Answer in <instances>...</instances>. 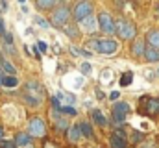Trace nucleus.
Masks as SVG:
<instances>
[{"instance_id":"f257e3e1","label":"nucleus","mask_w":159,"mask_h":148,"mask_svg":"<svg viewBox=\"0 0 159 148\" xmlns=\"http://www.w3.org/2000/svg\"><path fill=\"white\" fill-rule=\"evenodd\" d=\"M85 46L98 54H113L119 50V43L115 39H89Z\"/></svg>"},{"instance_id":"f03ea898","label":"nucleus","mask_w":159,"mask_h":148,"mask_svg":"<svg viewBox=\"0 0 159 148\" xmlns=\"http://www.w3.org/2000/svg\"><path fill=\"white\" fill-rule=\"evenodd\" d=\"M44 98V89L41 87L37 81H28L26 87H24V100L32 106V108H37Z\"/></svg>"},{"instance_id":"7ed1b4c3","label":"nucleus","mask_w":159,"mask_h":148,"mask_svg":"<svg viewBox=\"0 0 159 148\" xmlns=\"http://www.w3.org/2000/svg\"><path fill=\"white\" fill-rule=\"evenodd\" d=\"M115 32H117L122 39L129 41V39H133V37H135L137 28H135V24H133V22H128V21H117V22H115Z\"/></svg>"},{"instance_id":"20e7f679","label":"nucleus","mask_w":159,"mask_h":148,"mask_svg":"<svg viewBox=\"0 0 159 148\" xmlns=\"http://www.w3.org/2000/svg\"><path fill=\"white\" fill-rule=\"evenodd\" d=\"M69 19H70V11H69V7L61 6V7H57V9L52 13V19H50V22H52L54 26H57V28H65Z\"/></svg>"},{"instance_id":"39448f33","label":"nucleus","mask_w":159,"mask_h":148,"mask_svg":"<svg viewBox=\"0 0 159 148\" xmlns=\"http://www.w3.org/2000/svg\"><path fill=\"white\" fill-rule=\"evenodd\" d=\"M46 133V124L41 117H34L28 124V135L30 137H44Z\"/></svg>"},{"instance_id":"423d86ee","label":"nucleus","mask_w":159,"mask_h":148,"mask_svg":"<svg viewBox=\"0 0 159 148\" xmlns=\"http://www.w3.org/2000/svg\"><path fill=\"white\" fill-rule=\"evenodd\" d=\"M98 30H102L106 35L115 34V21L109 17V13H100L98 15Z\"/></svg>"},{"instance_id":"0eeeda50","label":"nucleus","mask_w":159,"mask_h":148,"mask_svg":"<svg viewBox=\"0 0 159 148\" xmlns=\"http://www.w3.org/2000/svg\"><path fill=\"white\" fill-rule=\"evenodd\" d=\"M91 13H93V4L91 2H78L76 6H74V19L76 21H83V19H87V17H91Z\"/></svg>"},{"instance_id":"6e6552de","label":"nucleus","mask_w":159,"mask_h":148,"mask_svg":"<svg viewBox=\"0 0 159 148\" xmlns=\"http://www.w3.org/2000/svg\"><path fill=\"white\" fill-rule=\"evenodd\" d=\"M111 111H113L115 122H124V118H126V115L129 111V104H126V102H115Z\"/></svg>"},{"instance_id":"1a4fd4ad","label":"nucleus","mask_w":159,"mask_h":148,"mask_svg":"<svg viewBox=\"0 0 159 148\" xmlns=\"http://www.w3.org/2000/svg\"><path fill=\"white\" fill-rule=\"evenodd\" d=\"M81 28H83L85 32L93 34V32H96V30H98V21L91 15V17H87V19H83V21H81Z\"/></svg>"},{"instance_id":"9d476101","label":"nucleus","mask_w":159,"mask_h":148,"mask_svg":"<svg viewBox=\"0 0 159 148\" xmlns=\"http://www.w3.org/2000/svg\"><path fill=\"white\" fill-rule=\"evenodd\" d=\"M0 71L7 72V76H15V72H17V69L11 65V61H7L4 56H0Z\"/></svg>"},{"instance_id":"9b49d317","label":"nucleus","mask_w":159,"mask_h":148,"mask_svg":"<svg viewBox=\"0 0 159 148\" xmlns=\"http://www.w3.org/2000/svg\"><path fill=\"white\" fill-rule=\"evenodd\" d=\"M146 41H148L150 48L159 50V30H150L148 35H146Z\"/></svg>"},{"instance_id":"f8f14e48","label":"nucleus","mask_w":159,"mask_h":148,"mask_svg":"<svg viewBox=\"0 0 159 148\" xmlns=\"http://www.w3.org/2000/svg\"><path fill=\"white\" fill-rule=\"evenodd\" d=\"M32 143V137L28 135V132H19L17 137H15V145L17 146H30Z\"/></svg>"},{"instance_id":"ddd939ff","label":"nucleus","mask_w":159,"mask_h":148,"mask_svg":"<svg viewBox=\"0 0 159 148\" xmlns=\"http://www.w3.org/2000/svg\"><path fill=\"white\" fill-rule=\"evenodd\" d=\"M143 58H146V61H150V63H156V61H159V50H154V48L146 46Z\"/></svg>"},{"instance_id":"4468645a","label":"nucleus","mask_w":159,"mask_h":148,"mask_svg":"<svg viewBox=\"0 0 159 148\" xmlns=\"http://www.w3.org/2000/svg\"><path fill=\"white\" fill-rule=\"evenodd\" d=\"M91 117H93V120H94L98 126H106V122H107L106 115H104L100 109H93V111H91Z\"/></svg>"},{"instance_id":"2eb2a0df","label":"nucleus","mask_w":159,"mask_h":148,"mask_svg":"<svg viewBox=\"0 0 159 148\" xmlns=\"http://www.w3.org/2000/svg\"><path fill=\"white\" fill-rule=\"evenodd\" d=\"M144 50H146V43H144V41H135V43H133V48H131L133 56H137V58H143Z\"/></svg>"},{"instance_id":"dca6fc26","label":"nucleus","mask_w":159,"mask_h":148,"mask_svg":"<svg viewBox=\"0 0 159 148\" xmlns=\"http://www.w3.org/2000/svg\"><path fill=\"white\" fill-rule=\"evenodd\" d=\"M80 137H81L80 126H72V128H69V130H67V139H69L70 143H76Z\"/></svg>"},{"instance_id":"f3484780","label":"nucleus","mask_w":159,"mask_h":148,"mask_svg":"<svg viewBox=\"0 0 159 148\" xmlns=\"http://www.w3.org/2000/svg\"><path fill=\"white\" fill-rule=\"evenodd\" d=\"M2 85L7 87V89H13V87L19 85V80H17L15 76H4V78H2Z\"/></svg>"},{"instance_id":"a211bd4d","label":"nucleus","mask_w":159,"mask_h":148,"mask_svg":"<svg viewBox=\"0 0 159 148\" xmlns=\"http://www.w3.org/2000/svg\"><path fill=\"white\" fill-rule=\"evenodd\" d=\"M109 146L111 148H126V139L117 137V135H111V139H109Z\"/></svg>"},{"instance_id":"6ab92c4d","label":"nucleus","mask_w":159,"mask_h":148,"mask_svg":"<svg viewBox=\"0 0 159 148\" xmlns=\"http://www.w3.org/2000/svg\"><path fill=\"white\" fill-rule=\"evenodd\" d=\"M80 126V132H81V135L83 137H87V139H93V128H91V124H87V122H81L78 124Z\"/></svg>"},{"instance_id":"aec40b11","label":"nucleus","mask_w":159,"mask_h":148,"mask_svg":"<svg viewBox=\"0 0 159 148\" xmlns=\"http://www.w3.org/2000/svg\"><path fill=\"white\" fill-rule=\"evenodd\" d=\"M56 98H57V100H65L67 104H74V102H76L74 95H67V93H57V95H56Z\"/></svg>"},{"instance_id":"412c9836","label":"nucleus","mask_w":159,"mask_h":148,"mask_svg":"<svg viewBox=\"0 0 159 148\" xmlns=\"http://www.w3.org/2000/svg\"><path fill=\"white\" fill-rule=\"evenodd\" d=\"M35 6H37L39 9H50V7L56 6V2H50V0H37Z\"/></svg>"},{"instance_id":"4be33fe9","label":"nucleus","mask_w":159,"mask_h":148,"mask_svg":"<svg viewBox=\"0 0 159 148\" xmlns=\"http://www.w3.org/2000/svg\"><path fill=\"white\" fill-rule=\"evenodd\" d=\"M131 81H133V74H131V72H124V74H122V78H120V85H122V87L129 85Z\"/></svg>"},{"instance_id":"5701e85b","label":"nucleus","mask_w":159,"mask_h":148,"mask_svg":"<svg viewBox=\"0 0 159 148\" xmlns=\"http://www.w3.org/2000/svg\"><path fill=\"white\" fill-rule=\"evenodd\" d=\"M56 128H57L59 132H65V130H69V122H67L63 117H59V118H57V122H56Z\"/></svg>"},{"instance_id":"b1692460","label":"nucleus","mask_w":159,"mask_h":148,"mask_svg":"<svg viewBox=\"0 0 159 148\" xmlns=\"http://www.w3.org/2000/svg\"><path fill=\"white\" fill-rule=\"evenodd\" d=\"M2 41H4V46H13V35H11L9 32H4Z\"/></svg>"},{"instance_id":"393cba45","label":"nucleus","mask_w":159,"mask_h":148,"mask_svg":"<svg viewBox=\"0 0 159 148\" xmlns=\"http://www.w3.org/2000/svg\"><path fill=\"white\" fill-rule=\"evenodd\" d=\"M70 52H72L74 56H83V58H89V56H91L89 50H80V48H74V46L70 48Z\"/></svg>"},{"instance_id":"a878e982","label":"nucleus","mask_w":159,"mask_h":148,"mask_svg":"<svg viewBox=\"0 0 159 148\" xmlns=\"http://www.w3.org/2000/svg\"><path fill=\"white\" fill-rule=\"evenodd\" d=\"M34 21H35V24H37V26H41L43 30H48V28H50V24H48L44 19H41V17H35Z\"/></svg>"},{"instance_id":"bb28decb","label":"nucleus","mask_w":159,"mask_h":148,"mask_svg":"<svg viewBox=\"0 0 159 148\" xmlns=\"http://www.w3.org/2000/svg\"><path fill=\"white\" fill-rule=\"evenodd\" d=\"M61 113H65V115H76V109L72 108V106H61Z\"/></svg>"},{"instance_id":"cd10ccee","label":"nucleus","mask_w":159,"mask_h":148,"mask_svg":"<svg viewBox=\"0 0 159 148\" xmlns=\"http://www.w3.org/2000/svg\"><path fill=\"white\" fill-rule=\"evenodd\" d=\"M0 148H17V145H15V141H0Z\"/></svg>"},{"instance_id":"c85d7f7f","label":"nucleus","mask_w":159,"mask_h":148,"mask_svg":"<svg viewBox=\"0 0 159 148\" xmlns=\"http://www.w3.org/2000/svg\"><path fill=\"white\" fill-rule=\"evenodd\" d=\"M63 32H65L69 37H76V35H78V32H76L74 28H70V26H65V28H63Z\"/></svg>"},{"instance_id":"c756f323","label":"nucleus","mask_w":159,"mask_h":148,"mask_svg":"<svg viewBox=\"0 0 159 148\" xmlns=\"http://www.w3.org/2000/svg\"><path fill=\"white\" fill-rule=\"evenodd\" d=\"M80 69H81V74H85V76H89V74H91V71H93L89 63H81V67H80Z\"/></svg>"},{"instance_id":"7c9ffc66","label":"nucleus","mask_w":159,"mask_h":148,"mask_svg":"<svg viewBox=\"0 0 159 148\" xmlns=\"http://www.w3.org/2000/svg\"><path fill=\"white\" fill-rule=\"evenodd\" d=\"M46 48H48V46H46L44 41H37V50H39V52H46Z\"/></svg>"},{"instance_id":"2f4dec72","label":"nucleus","mask_w":159,"mask_h":148,"mask_svg":"<svg viewBox=\"0 0 159 148\" xmlns=\"http://www.w3.org/2000/svg\"><path fill=\"white\" fill-rule=\"evenodd\" d=\"M143 137H144V135H143V133H133V137H131V139H133V141H135V143H137V141H141V139H143Z\"/></svg>"},{"instance_id":"473e14b6","label":"nucleus","mask_w":159,"mask_h":148,"mask_svg":"<svg viewBox=\"0 0 159 148\" xmlns=\"http://www.w3.org/2000/svg\"><path fill=\"white\" fill-rule=\"evenodd\" d=\"M4 32H6V24H4V21L0 17V35H4Z\"/></svg>"},{"instance_id":"72a5a7b5","label":"nucleus","mask_w":159,"mask_h":148,"mask_svg":"<svg viewBox=\"0 0 159 148\" xmlns=\"http://www.w3.org/2000/svg\"><path fill=\"white\" fill-rule=\"evenodd\" d=\"M109 98H111V100H117V98H119V91H113V93L109 95Z\"/></svg>"},{"instance_id":"f704fd0d","label":"nucleus","mask_w":159,"mask_h":148,"mask_svg":"<svg viewBox=\"0 0 159 148\" xmlns=\"http://www.w3.org/2000/svg\"><path fill=\"white\" fill-rule=\"evenodd\" d=\"M7 6H9L7 2H0V9H2V11H6V9H7Z\"/></svg>"},{"instance_id":"c9c22d12","label":"nucleus","mask_w":159,"mask_h":148,"mask_svg":"<svg viewBox=\"0 0 159 148\" xmlns=\"http://www.w3.org/2000/svg\"><path fill=\"white\" fill-rule=\"evenodd\" d=\"M54 146H56L54 143H44V148H54Z\"/></svg>"},{"instance_id":"e433bc0d","label":"nucleus","mask_w":159,"mask_h":148,"mask_svg":"<svg viewBox=\"0 0 159 148\" xmlns=\"http://www.w3.org/2000/svg\"><path fill=\"white\" fill-rule=\"evenodd\" d=\"M2 137H4V128L0 126V141H2Z\"/></svg>"},{"instance_id":"4c0bfd02","label":"nucleus","mask_w":159,"mask_h":148,"mask_svg":"<svg viewBox=\"0 0 159 148\" xmlns=\"http://www.w3.org/2000/svg\"><path fill=\"white\" fill-rule=\"evenodd\" d=\"M2 78H4V72L0 71V85H2Z\"/></svg>"},{"instance_id":"58836bf2","label":"nucleus","mask_w":159,"mask_h":148,"mask_svg":"<svg viewBox=\"0 0 159 148\" xmlns=\"http://www.w3.org/2000/svg\"><path fill=\"white\" fill-rule=\"evenodd\" d=\"M156 72H157V76H159V69H157V71H156Z\"/></svg>"},{"instance_id":"ea45409f","label":"nucleus","mask_w":159,"mask_h":148,"mask_svg":"<svg viewBox=\"0 0 159 148\" xmlns=\"http://www.w3.org/2000/svg\"><path fill=\"white\" fill-rule=\"evenodd\" d=\"M143 148H146V146H143Z\"/></svg>"}]
</instances>
